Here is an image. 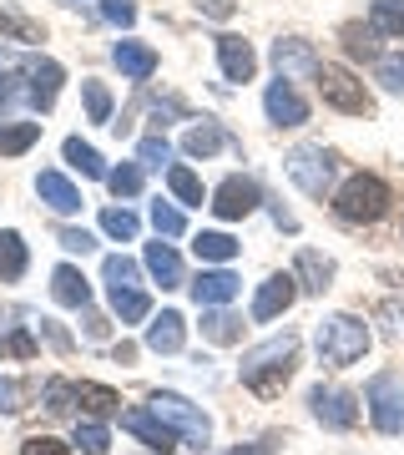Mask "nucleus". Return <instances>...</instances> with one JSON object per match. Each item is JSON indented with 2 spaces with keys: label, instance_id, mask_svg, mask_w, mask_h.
<instances>
[{
  "label": "nucleus",
  "instance_id": "obj_1",
  "mask_svg": "<svg viewBox=\"0 0 404 455\" xmlns=\"http://www.w3.org/2000/svg\"><path fill=\"white\" fill-rule=\"evenodd\" d=\"M293 370H298V339H293V334H278V339L248 349L242 364H238L242 385H248L253 395H263V400L283 395V385L293 379Z\"/></svg>",
  "mask_w": 404,
  "mask_h": 455
},
{
  "label": "nucleus",
  "instance_id": "obj_2",
  "mask_svg": "<svg viewBox=\"0 0 404 455\" xmlns=\"http://www.w3.org/2000/svg\"><path fill=\"white\" fill-rule=\"evenodd\" d=\"M313 344H319V364L349 370V364H359V359L369 355V329H364V319H354V314H334V319L319 324Z\"/></svg>",
  "mask_w": 404,
  "mask_h": 455
},
{
  "label": "nucleus",
  "instance_id": "obj_3",
  "mask_svg": "<svg viewBox=\"0 0 404 455\" xmlns=\"http://www.w3.org/2000/svg\"><path fill=\"white\" fill-rule=\"evenodd\" d=\"M384 208H389V182L374 178V172H354L334 193V212H339L344 223H379Z\"/></svg>",
  "mask_w": 404,
  "mask_h": 455
},
{
  "label": "nucleus",
  "instance_id": "obj_4",
  "mask_svg": "<svg viewBox=\"0 0 404 455\" xmlns=\"http://www.w3.org/2000/svg\"><path fill=\"white\" fill-rule=\"evenodd\" d=\"M319 97L334 107V112H349V116H369L374 112V97L364 92V82H359L349 66H323L319 61Z\"/></svg>",
  "mask_w": 404,
  "mask_h": 455
},
{
  "label": "nucleus",
  "instance_id": "obj_5",
  "mask_svg": "<svg viewBox=\"0 0 404 455\" xmlns=\"http://www.w3.org/2000/svg\"><path fill=\"white\" fill-rule=\"evenodd\" d=\"M364 405H369V420L384 435H404V379L400 374H374L369 390H364Z\"/></svg>",
  "mask_w": 404,
  "mask_h": 455
},
{
  "label": "nucleus",
  "instance_id": "obj_6",
  "mask_svg": "<svg viewBox=\"0 0 404 455\" xmlns=\"http://www.w3.org/2000/svg\"><path fill=\"white\" fill-rule=\"evenodd\" d=\"M152 410H157L162 420L172 425V430H178V435L187 440V445H197V451H202V445L212 440L208 415H202V410H197L193 400H182V395H172V390H157V395H152Z\"/></svg>",
  "mask_w": 404,
  "mask_h": 455
},
{
  "label": "nucleus",
  "instance_id": "obj_7",
  "mask_svg": "<svg viewBox=\"0 0 404 455\" xmlns=\"http://www.w3.org/2000/svg\"><path fill=\"white\" fill-rule=\"evenodd\" d=\"M283 167H289V178L304 188L308 197H323L329 188H334V152H323V147H293L289 157H283Z\"/></svg>",
  "mask_w": 404,
  "mask_h": 455
},
{
  "label": "nucleus",
  "instance_id": "obj_8",
  "mask_svg": "<svg viewBox=\"0 0 404 455\" xmlns=\"http://www.w3.org/2000/svg\"><path fill=\"white\" fill-rule=\"evenodd\" d=\"M258 203H263V188H258V182H253V178H238V172H233V178L218 182V193H212L208 208L218 212L223 223H238V218H248V212L258 208Z\"/></svg>",
  "mask_w": 404,
  "mask_h": 455
},
{
  "label": "nucleus",
  "instance_id": "obj_9",
  "mask_svg": "<svg viewBox=\"0 0 404 455\" xmlns=\"http://www.w3.org/2000/svg\"><path fill=\"white\" fill-rule=\"evenodd\" d=\"M298 293H304V289H298V278H293V274L263 278L258 293H253V324H268V319H278V314H289Z\"/></svg>",
  "mask_w": 404,
  "mask_h": 455
},
{
  "label": "nucleus",
  "instance_id": "obj_10",
  "mask_svg": "<svg viewBox=\"0 0 404 455\" xmlns=\"http://www.w3.org/2000/svg\"><path fill=\"white\" fill-rule=\"evenodd\" d=\"M122 430H131V435L142 440L152 455H167V451H178V430L162 420L157 410H127L122 415Z\"/></svg>",
  "mask_w": 404,
  "mask_h": 455
},
{
  "label": "nucleus",
  "instance_id": "obj_11",
  "mask_svg": "<svg viewBox=\"0 0 404 455\" xmlns=\"http://www.w3.org/2000/svg\"><path fill=\"white\" fill-rule=\"evenodd\" d=\"M61 82L66 71L51 56H41V61H26V101H31L36 112H51L56 107V97H61Z\"/></svg>",
  "mask_w": 404,
  "mask_h": 455
},
{
  "label": "nucleus",
  "instance_id": "obj_12",
  "mask_svg": "<svg viewBox=\"0 0 404 455\" xmlns=\"http://www.w3.org/2000/svg\"><path fill=\"white\" fill-rule=\"evenodd\" d=\"M308 405H313V415H319V425H329V430H354L359 420V395L349 390H313L308 395Z\"/></svg>",
  "mask_w": 404,
  "mask_h": 455
},
{
  "label": "nucleus",
  "instance_id": "obj_13",
  "mask_svg": "<svg viewBox=\"0 0 404 455\" xmlns=\"http://www.w3.org/2000/svg\"><path fill=\"white\" fill-rule=\"evenodd\" d=\"M263 112H268V122H278V127H304L308 122V101L293 92L289 76H278V82L263 92Z\"/></svg>",
  "mask_w": 404,
  "mask_h": 455
},
{
  "label": "nucleus",
  "instance_id": "obj_14",
  "mask_svg": "<svg viewBox=\"0 0 404 455\" xmlns=\"http://www.w3.org/2000/svg\"><path fill=\"white\" fill-rule=\"evenodd\" d=\"M187 289H193L197 309H223V304L238 299V274H227V268H202Z\"/></svg>",
  "mask_w": 404,
  "mask_h": 455
},
{
  "label": "nucleus",
  "instance_id": "obj_15",
  "mask_svg": "<svg viewBox=\"0 0 404 455\" xmlns=\"http://www.w3.org/2000/svg\"><path fill=\"white\" fill-rule=\"evenodd\" d=\"M273 66L278 76H319V56H313V46L308 41H298V36H289V41H273Z\"/></svg>",
  "mask_w": 404,
  "mask_h": 455
},
{
  "label": "nucleus",
  "instance_id": "obj_16",
  "mask_svg": "<svg viewBox=\"0 0 404 455\" xmlns=\"http://www.w3.org/2000/svg\"><path fill=\"white\" fill-rule=\"evenodd\" d=\"M218 61H223L227 82H253V71H258V56L242 36H218Z\"/></svg>",
  "mask_w": 404,
  "mask_h": 455
},
{
  "label": "nucleus",
  "instance_id": "obj_17",
  "mask_svg": "<svg viewBox=\"0 0 404 455\" xmlns=\"http://www.w3.org/2000/svg\"><path fill=\"white\" fill-rule=\"evenodd\" d=\"M36 193H41V203H46L51 212H76L81 208L76 182L66 178V172H56V167H46V172L36 178Z\"/></svg>",
  "mask_w": 404,
  "mask_h": 455
},
{
  "label": "nucleus",
  "instance_id": "obj_18",
  "mask_svg": "<svg viewBox=\"0 0 404 455\" xmlns=\"http://www.w3.org/2000/svg\"><path fill=\"white\" fill-rule=\"evenodd\" d=\"M182 339H187V329H182V314H172V309H162L157 319L147 324V349H152V355H178Z\"/></svg>",
  "mask_w": 404,
  "mask_h": 455
},
{
  "label": "nucleus",
  "instance_id": "obj_19",
  "mask_svg": "<svg viewBox=\"0 0 404 455\" xmlns=\"http://www.w3.org/2000/svg\"><path fill=\"white\" fill-rule=\"evenodd\" d=\"M51 293H56V304H66V309H86V304H91V283H86L81 268H71V263H61V268L51 274Z\"/></svg>",
  "mask_w": 404,
  "mask_h": 455
},
{
  "label": "nucleus",
  "instance_id": "obj_20",
  "mask_svg": "<svg viewBox=\"0 0 404 455\" xmlns=\"http://www.w3.org/2000/svg\"><path fill=\"white\" fill-rule=\"evenodd\" d=\"M112 61L122 66V76H131V82H147V76L157 71V51L142 46V41H116Z\"/></svg>",
  "mask_w": 404,
  "mask_h": 455
},
{
  "label": "nucleus",
  "instance_id": "obj_21",
  "mask_svg": "<svg viewBox=\"0 0 404 455\" xmlns=\"http://www.w3.org/2000/svg\"><path fill=\"white\" fill-rule=\"evenodd\" d=\"M298 289L304 293H323L329 289V283H334V263L323 259V253H313V248H304V253H298Z\"/></svg>",
  "mask_w": 404,
  "mask_h": 455
},
{
  "label": "nucleus",
  "instance_id": "obj_22",
  "mask_svg": "<svg viewBox=\"0 0 404 455\" xmlns=\"http://www.w3.org/2000/svg\"><path fill=\"white\" fill-rule=\"evenodd\" d=\"M147 274L157 278L162 289H178L182 283V259L167 243H147Z\"/></svg>",
  "mask_w": 404,
  "mask_h": 455
},
{
  "label": "nucleus",
  "instance_id": "obj_23",
  "mask_svg": "<svg viewBox=\"0 0 404 455\" xmlns=\"http://www.w3.org/2000/svg\"><path fill=\"white\" fill-rule=\"evenodd\" d=\"M41 142V122H0V157H20Z\"/></svg>",
  "mask_w": 404,
  "mask_h": 455
},
{
  "label": "nucleus",
  "instance_id": "obj_24",
  "mask_svg": "<svg viewBox=\"0 0 404 455\" xmlns=\"http://www.w3.org/2000/svg\"><path fill=\"white\" fill-rule=\"evenodd\" d=\"M61 152H66V163L76 167L81 178H107V163H101V152H97L91 142H81V137H66Z\"/></svg>",
  "mask_w": 404,
  "mask_h": 455
},
{
  "label": "nucleus",
  "instance_id": "obj_25",
  "mask_svg": "<svg viewBox=\"0 0 404 455\" xmlns=\"http://www.w3.org/2000/svg\"><path fill=\"white\" fill-rule=\"evenodd\" d=\"M112 309H116V319H122V324H142L147 314H152V299L131 283V289H112Z\"/></svg>",
  "mask_w": 404,
  "mask_h": 455
},
{
  "label": "nucleus",
  "instance_id": "obj_26",
  "mask_svg": "<svg viewBox=\"0 0 404 455\" xmlns=\"http://www.w3.org/2000/svg\"><path fill=\"white\" fill-rule=\"evenodd\" d=\"M20 274H26V243H20L16 228H5V233H0V278L16 283Z\"/></svg>",
  "mask_w": 404,
  "mask_h": 455
},
{
  "label": "nucleus",
  "instance_id": "obj_27",
  "mask_svg": "<svg viewBox=\"0 0 404 455\" xmlns=\"http://www.w3.org/2000/svg\"><path fill=\"white\" fill-rule=\"evenodd\" d=\"M193 253L202 263H233V259H238V238H227V233H197Z\"/></svg>",
  "mask_w": 404,
  "mask_h": 455
},
{
  "label": "nucleus",
  "instance_id": "obj_28",
  "mask_svg": "<svg viewBox=\"0 0 404 455\" xmlns=\"http://www.w3.org/2000/svg\"><path fill=\"white\" fill-rule=\"evenodd\" d=\"M218 147H227V132L218 127V122H202V127H193L182 137V152H187V157H212Z\"/></svg>",
  "mask_w": 404,
  "mask_h": 455
},
{
  "label": "nucleus",
  "instance_id": "obj_29",
  "mask_svg": "<svg viewBox=\"0 0 404 455\" xmlns=\"http://www.w3.org/2000/svg\"><path fill=\"white\" fill-rule=\"evenodd\" d=\"M202 334H208L212 344H238L242 339V319L227 309H208L202 314Z\"/></svg>",
  "mask_w": 404,
  "mask_h": 455
},
{
  "label": "nucleus",
  "instance_id": "obj_30",
  "mask_svg": "<svg viewBox=\"0 0 404 455\" xmlns=\"http://www.w3.org/2000/svg\"><path fill=\"white\" fill-rule=\"evenodd\" d=\"M167 188L178 193V203H187V208H202V178H197L193 167L172 163V167H167Z\"/></svg>",
  "mask_w": 404,
  "mask_h": 455
},
{
  "label": "nucleus",
  "instance_id": "obj_31",
  "mask_svg": "<svg viewBox=\"0 0 404 455\" xmlns=\"http://www.w3.org/2000/svg\"><path fill=\"white\" fill-rule=\"evenodd\" d=\"M369 26L379 36H404V0H374L369 5Z\"/></svg>",
  "mask_w": 404,
  "mask_h": 455
},
{
  "label": "nucleus",
  "instance_id": "obj_32",
  "mask_svg": "<svg viewBox=\"0 0 404 455\" xmlns=\"http://www.w3.org/2000/svg\"><path fill=\"white\" fill-rule=\"evenodd\" d=\"M76 405H86L91 415H116V410H122V400H116L107 385H76Z\"/></svg>",
  "mask_w": 404,
  "mask_h": 455
},
{
  "label": "nucleus",
  "instance_id": "obj_33",
  "mask_svg": "<svg viewBox=\"0 0 404 455\" xmlns=\"http://www.w3.org/2000/svg\"><path fill=\"white\" fill-rule=\"evenodd\" d=\"M137 163L142 167H172V147H167V137H162V132H152V137H142V142H137Z\"/></svg>",
  "mask_w": 404,
  "mask_h": 455
},
{
  "label": "nucleus",
  "instance_id": "obj_34",
  "mask_svg": "<svg viewBox=\"0 0 404 455\" xmlns=\"http://www.w3.org/2000/svg\"><path fill=\"white\" fill-rule=\"evenodd\" d=\"M107 188H112V197H137L142 193V163H122L116 172H107Z\"/></svg>",
  "mask_w": 404,
  "mask_h": 455
},
{
  "label": "nucleus",
  "instance_id": "obj_35",
  "mask_svg": "<svg viewBox=\"0 0 404 455\" xmlns=\"http://www.w3.org/2000/svg\"><path fill=\"white\" fill-rule=\"evenodd\" d=\"M81 97H86V116H91V122H101V127L112 122V92H107L101 82H86Z\"/></svg>",
  "mask_w": 404,
  "mask_h": 455
},
{
  "label": "nucleus",
  "instance_id": "obj_36",
  "mask_svg": "<svg viewBox=\"0 0 404 455\" xmlns=\"http://www.w3.org/2000/svg\"><path fill=\"white\" fill-rule=\"evenodd\" d=\"M76 445L86 455H107L112 435H107V425H101V420H76Z\"/></svg>",
  "mask_w": 404,
  "mask_h": 455
},
{
  "label": "nucleus",
  "instance_id": "obj_37",
  "mask_svg": "<svg viewBox=\"0 0 404 455\" xmlns=\"http://www.w3.org/2000/svg\"><path fill=\"white\" fill-rule=\"evenodd\" d=\"M101 233H112V238L131 243V238H137V212H127V208H107V212H101Z\"/></svg>",
  "mask_w": 404,
  "mask_h": 455
},
{
  "label": "nucleus",
  "instance_id": "obj_38",
  "mask_svg": "<svg viewBox=\"0 0 404 455\" xmlns=\"http://www.w3.org/2000/svg\"><path fill=\"white\" fill-rule=\"evenodd\" d=\"M20 97H26V71H5V76H0V122L16 112Z\"/></svg>",
  "mask_w": 404,
  "mask_h": 455
},
{
  "label": "nucleus",
  "instance_id": "obj_39",
  "mask_svg": "<svg viewBox=\"0 0 404 455\" xmlns=\"http://www.w3.org/2000/svg\"><path fill=\"white\" fill-rule=\"evenodd\" d=\"M101 274H107V289H131V283H137V263L112 253V259L101 263Z\"/></svg>",
  "mask_w": 404,
  "mask_h": 455
},
{
  "label": "nucleus",
  "instance_id": "obj_40",
  "mask_svg": "<svg viewBox=\"0 0 404 455\" xmlns=\"http://www.w3.org/2000/svg\"><path fill=\"white\" fill-rule=\"evenodd\" d=\"M152 228H157V238H178L187 228V218L178 208H167V203H152Z\"/></svg>",
  "mask_w": 404,
  "mask_h": 455
},
{
  "label": "nucleus",
  "instance_id": "obj_41",
  "mask_svg": "<svg viewBox=\"0 0 404 455\" xmlns=\"http://www.w3.org/2000/svg\"><path fill=\"white\" fill-rule=\"evenodd\" d=\"M374 76H379L389 92H404V56H379V61H374Z\"/></svg>",
  "mask_w": 404,
  "mask_h": 455
},
{
  "label": "nucleus",
  "instance_id": "obj_42",
  "mask_svg": "<svg viewBox=\"0 0 404 455\" xmlns=\"http://www.w3.org/2000/svg\"><path fill=\"white\" fill-rule=\"evenodd\" d=\"M344 36H349V41H344V46H349V56H364V61H374V56H379V46H374V36H379V31H374V26H369V31L349 26Z\"/></svg>",
  "mask_w": 404,
  "mask_h": 455
},
{
  "label": "nucleus",
  "instance_id": "obj_43",
  "mask_svg": "<svg viewBox=\"0 0 404 455\" xmlns=\"http://www.w3.org/2000/svg\"><path fill=\"white\" fill-rule=\"evenodd\" d=\"M71 400H76V385H61V379L46 385V410L51 415H71Z\"/></svg>",
  "mask_w": 404,
  "mask_h": 455
},
{
  "label": "nucleus",
  "instance_id": "obj_44",
  "mask_svg": "<svg viewBox=\"0 0 404 455\" xmlns=\"http://www.w3.org/2000/svg\"><path fill=\"white\" fill-rule=\"evenodd\" d=\"M0 31L16 36V41H41V31H36L26 16H16V11H0Z\"/></svg>",
  "mask_w": 404,
  "mask_h": 455
},
{
  "label": "nucleus",
  "instance_id": "obj_45",
  "mask_svg": "<svg viewBox=\"0 0 404 455\" xmlns=\"http://www.w3.org/2000/svg\"><path fill=\"white\" fill-rule=\"evenodd\" d=\"M56 243H61L66 253H91V248H97V238H91L86 228H61V233H56Z\"/></svg>",
  "mask_w": 404,
  "mask_h": 455
},
{
  "label": "nucleus",
  "instance_id": "obj_46",
  "mask_svg": "<svg viewBox=\"0 0 404 455\" xmlns=\"http://www.w3.org/2000/svg\"><path fill=\"white\" fill-rule=\"evenodd\" d=\"M101 16L112 20V26H131L137 20V5L131 0H101Z\"/></svg>",
  "mask_w": 404,
  "mask_h": 455
},
{
  "label": "nucleus",
  "instance_id": "obj_47",
  "mask_svg": "<svg viewBox=\"0 0 404 455\" xmlns=\"http://www.w3.org/2000/svg\"><path fill=\"white\" fill-rule=\"evenodd\" d=\"M20 455H66V445L51 440V435H31L26 445H20Z\"/></svg>",
  "mask_w": 404,
  "mask_h": 455
},
{
  "label": "nucleus",
  "instance_id": "obj_48",
  "mask_svg": "<svg viewBox=\"0 0 404 455\" xmlns=\"http://www.w3.org/2000/svg\"><path fill=\"white\" fill-rule=\"evenodd\" d=\"M41 334H46V339L56 344V349H61V355H66V349H71V334H66V329L56 324V319H41Z\"/></svg>",
  "mask_w": 404,
  "mask_h": 455
},
{
  "label": "nucleus",
  "instance_id": "obj_49",
  "mask_svg": "<svg viewBox=\"0 0 404 455\" xmlns=\"http://www.w3.org/2000/svg\"><path fill=\"white\" fill-rule=\"evenodd\" d=\"M197 11L212 16V20H227V16H233V0H197Z\"/></svg>",
  "mask_w": 404,
  "mask_h": 455
},
{
  "label": "nucleus",
  "instance_id": "obj_50",
  "mask_svg": "<svg viewBox=\"0 0 404 455\" xmlns=\"http://www.w3.org/2000/svg\"><path fill=\"white\" fill-rule=\"evenodd\" d=\"M0 410H5V415H16L20 410V390L11 385V379H0Z\"/></svg>",
  "mask_w": 404,
  "mask_h": 455
},
{
  "label": "nucleus",
  "instance_id": "obj_51",
  "mask_svg": "<svg viewBox=\"0 0 404 455\" xmlns=\"http://www.w3.org/2000/svg\"><path fill=\"white\" fill-rule=\"evenodd\" d=\"M11 349H16L20 359H31V355H36V339L26 334V329H16V334H11Z\"/></svg>",
  "mask_w": 404,
  "mask_h": 455
},
{
  "label": "nucleus",
  "instance_id": "obj_52",
  "mask_svg": "<svg viewBox=\"0 0 404 455\" xmlns=\"http://www.w3.org/2000/svg\"><path fill=\"white\" fill-rule=\"evenodd\" d=\"M379 314L389 319V329H394V334H404V309H400V304H384Z\"/></svg>",
  "mask_w": 404,
  "mask_h": 455
},
{
  "label": "nucleus",
  "instance_id": "obj_53",
  "mask_svg": "<svg viewBox=\"0 0 404 455\" xmlns=\"http://www.w3.org/2000/svg\"><path fill=\"white\" fill-rule=\"evenodd\" d=\"M86 334H91V339H107V319H101V314H86Z\"/></svg>",
  "mask_w": 404,
  "mask_h": 455
},
{
  "label": "nucleus",
  "instance_id": "obj_54",
  "mask_svg": "<svg viewBox=\"0 0 404 455\" xmlns=\"http://www.w3.org/2000/svg\"><path fill=\"white\" fill-rule=\"evenodd\" d=\"M233 455H273V440H258V445H238Z\"/></svg>",
  "mask_w": 404,
  "mask_h": 455
},
{
  "label": "nucleus",
  "instance_id": "obj_55",
  "mask_svg": "<svg viewBox=\"0 0 404 455\" xmlns=\"http://www.w3.org/2000/svg\"><path fill=\"white\" fill-rule=\"evenodd\" d=\"M112 359H116V364H131V359H137V344H116Z\"/></svg>",
  "mask_w": 404,
  "mask_h": 455
},
{
  "label": "nucleus",
  "instance_id": "obj_56",
  "mask_svg": "<svg viewBox=\"0 0 404 455\" xmlns=\"http://www.w3.org/2000/svg\"><path fill=\"white\" fill-rule=\"evenodd\" d=\"M71 5H81V0H71Z\"/></svg>",
  "mask_w": 404,
  "mask_h": 455
}]
</instances>
